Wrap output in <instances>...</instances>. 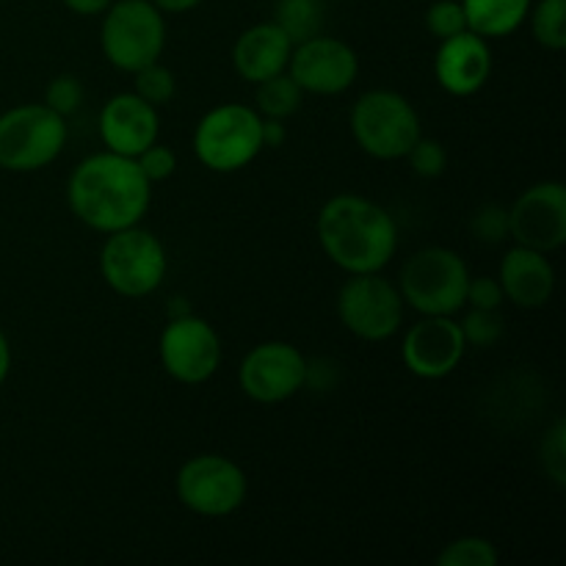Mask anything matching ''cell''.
<instances>
[{"mask_svg": "<svg viewBox=\"0 0 566 566\" xmlns=\"http://www.w3.org/2000/svg\"><path fill=\"white\" fill-rule=\"evenodd\" d=\"M440 566H495L497 564V547L484 536H462L442 547L437 556Z\"/></svg>", "mask_w": 566, "mask_h": 566, "instance_id": "cell-24", "label": "cell"}, {"mask_svg": "<svg viewBox=\"0 0 566 566\" xmlns=\"http://www.w3.org/2000/svg\"><path fill=\"white\" fill-rule=\"evenodd\" d=\"M468 17V31L484 39L512 36L534 6V0H459Z\"/></svg>", "mask_w": 566, "mask_h": 566, "instance_id": "cell-20", "label": "cell"}, {"mask_svg": "<svg viewBox=\"0 0 566 566\" xmlns=\"http://www.w3.org/2000/svg\"><path fill=\"white\" fill-rule=\"evenodd\" d=\"M542 462H545L547 475L556 481L558 486H564L566 481V426L564 420H558L545 437V446H542Z\"/></svg>", "mask_w": 566, "mask_h": 566, "instance_id": "cell-31", "label": "cell"}, {"mask_svg": "<svg viewBox=\"0 0 566 566\" xmlns=\"http://www.w3.org/2000/svg\"><path fill=\"white\" fill-rule=\"evenodd\" d=\"M138 169L144 171V177H147L149 182H164L169 180L171 175H175L177 169V155L171 153L166 144H149L147 149H144L142 155L136 158Z\"/></svg>", "mask_w": 566, "mask_h": 566, "instance_id": "cell-32", "label": "cell"}, {"mask_svg": "<svg viewBox=\"0 0 566 566\" xmlns=\"http://www.w3.org/2000/svg\"><path fill=\"white\" fill-rule=\"evenodd\" d=\"M352 133L365 155L376 160H401L423 136L420 116L403 94L390 88L365 92L352 108Z\"/></svg>", "mask_w": 566, "mask_h": 566, "instance_id": "cell-6", "label": "cell"}, {"mask_svg": "<svg viewBox=\"0 0 566 566\" xmlns=\"http://www.w3.org/2000/svg\"><path fill=\"white\" fill-rule=\"evenodd\" d=\"M473 232L484 243H501L509 238V208L501 205H484L473 216Z\"/></svg>", "mask_w": 566, "mask_h": 566, "instance_id": "cell-30", "label": "cell"}, {"mask_svg": "<svg viewBox=\"0 0 566 566\" xmlns=\"http://www.w3.org/2000/svg\"><path fill=\"white\" fill-rule=\"evenodd\" d=\"M293 42L276 22H258L235 39L232 66L249 83H260L287 70Z\"/></svg>", "mask_w": 566, "mask_h": 566, "instance_id": "cell-19", "label": "cell"}, {"mask_svg": "<svg viewBox=\"0 0 566 566\" xmlns=\"http://www.w3.org/2000/svg\"><path fill=\"white\" fill-rule=\"evenodd\" d=\"M307 359L296 346L269 340L254 346L243 357L238 379L241 390L258 403H282L307 385Z\"/></svg>", "mask_w": 566, "mask_h": 566, "instance_id": "cell-13", "label": "cell"}, {"mask_svg": "<svg viewBox=\"0 0 566 566\" xmlns=\"http://www.w3.org/2000/svg\"><path fill=\"white\" fill-rule=\"evenodd\" d=\"M464 304H470V307H479V310H501V304H503L501 282L492 280V276H470Z\"/></svg>", "mask_w": 566, "mask_h": 566, "instance_id": "cell-33", "label": "cell"}, {"mask_svg": "<svg viewBox=\"0 0 566 566\" xmlns=\"http://www.w3.org/2000/svg\"><path fill=\"white\" fill-rule=\"evenodd\" d=\"M426 31L434 39H440V42L468 31V17H464L462 3L459 0H434L426 9Z\"/></svg>", "mask_w": 566, "mask_h": 566, "instance_id": "cell-27", "label": "cell"}, {"mask_svg": "<svg viewBox=\"0 0 566 566\" xmlns=\"http://www.w3.org/2000/svg\"><path fill=\"white\" fill-rule=\"evenodd\" d=\"M407 160L415 175L426 177V180H434V177H440L448 169L446 147L440 142H434V138L420 136L407 153Z\"/></svg>", "mask_w": 566, "mask_h": 566, "instance_id": "cell-28", "label": "cell"}, {"mask_svg": "<svg viewBox=\"0 0 566 566\" xmlns=\"http://www.w3.org/2000/svg\"><path fill=\"white\" fill-rule=\"evenodd\" d=\"M66 144V119L44 103L0 114V169L28 175L53 164Z\"/></svg>", "mask_w": 566, "mask_h": 566, "instance_id": "cell-8", "label": "cell"}, {"mask_svg": "<svg viewBox=\"0 0 566 566\" xmlns=\"http://www.w3.org/2000/svg\"><path fill=\"white\" fill-rule=\"evenodd\" d=\"M133 77H136V81H133V92L142 99H147L149 105H155V108L171 103V97H175L177 92L175 75H171V70H166L160 61L142 66L138 72H133Z\"/></svg>", "mask_w": 566, "mask_h": 566, "instance_id": "cell-25", "label": "cell"}, {"mask_svg": "<svg viewBox=\"0 0 566 566\" xmlns=\"http://www.w3.org/2000/svg\"><path fill=\"white\" fill-rule=\"evenodd\" d=\"M403 298L398 285L374 274H348L346 285L337 293V318L354 337L381 343L396 335L403 324Z\"/></svg>", "mask_w": 566, "mask_h": 566, "instance_id": "cell-9", "label": "cell"}, {"mask_svg": "<svg viewBox=\"0 0 566 566\" xmlns=\"http://www.w3.org/2000/svg\"><path fill=\"white\" fill-rule=\"evenodd\" d=\"M271 22H276L293 44L307 42L324 31V0H276Z\"/></svg>", "mask_w": 566, "mask_h": 566, "instance_id": "cell-21", "label": "cell"}, {"mask_svg": "<svg viewBox=\"0 0 566 566\" xmlns=\"http://www.w3.org/2000/svg\"><path fill=\"white\" fill-rule=\"evenodd\" d=\"M468 352L462 326L453 315H420L418 324L403 335L401 359L418 379H446L462 363Z\"/></svg>", "mask_w": 566, "mask_h": 566, "instance_id": "cell-15", "label": "cell"}, {"mask_svg": "<svg viewBox=\"0 0 566 566\" xmlns=\"http://www.w3.org/2000/svg\"><path fill=\"white\" fill-rule=\"evenodd\" d=\"M258 86V94H254V111H258L263 119H282L285 122L287 116L296 114L302 108V97L304 92L296 86L287 72H280L274 77H265V81L254 83Z\"/></svg>", "mask_w": 566, "mask_h": 566, "instance_id": "cell-22", "label": "cell"}, {"mask_svg": "<svg viewBox=\"0 0 566 566\" xmlns=\"http://www.w3.org/2000/svg\"><path fill=\"white\" fill-rule=\"evenodd\" d=\"M199 164L219 175L241 171L263 153V116L249 105H216L193 130Z\"/></svg>", "mask_w": 566, "mask_h": 566, "instance_id": "cell-4", "label": "cell"}, {"mask_svg": "<svg viewBox=\"0 0 566 566\" xmlns=\"http://www.w3.org/2000/svg\"><path fill=\"white\" fill-rule=\"evenodd\" d=\"M459 326H462L468 346L490 348V346H495L503 335V318L497 310L470 307V313L464 315V321Z\"/></svg>", "mask_w": 566, "mask_h": 566, "instance_id": "cell-26", "label": "cell"}, {"mask_svg": "<svg viewBox=\"0 0 566 566\" xmlns=\"http://www.w3.org/2000/svg\"><path fill=\"white\" fill-rule=\"evenodd\" d=\"M285 72L304 94L332 97V94H343L354 86L359 75V59L346 42L318 33L307 42L293 44Z\"/></svg>", "mask_w": 566, "mask_h": 566, "instance_id": "cell-14", "label": "cell"}, {"mask_svg": "<svg viewBox=\"0 0 566 566\" xmlns=\"http://www.w3.org/2000/svg\"><path fill=\"white\" fill-rule=\"evenodd\" d=\"M111 3H114V0H64L66 9L75 11V14H81V17L103 14Z\"/></svg>", "mask_w": 566, "mask_h": 566, "instance_id": "cell-35", "label": "cell"}, {"mask_svg": "<svg viewBox=\"0 0 566 566\" xmlns=\"http://www.w3.org/2000/svg\"><path fill=\"white\" fill-rule=\"evenodd\" d=\"M247 475L232 459L199 453L177 473V497L199 517H227L247 501Z\"/></svg>", "mask_w": 566, "mask_h": 566, "instance_id": "cell-10", "label": "cell"}, {"mask_svg": "<svg viewBox=\"0 0 566 566\" xmlns=\"http://www.w3.org/2000/svg\"><path fill=\"white\" fill-rule=\"evenodd\" d=\"M534 39L547 50L566 48V0H539L528 11Z\"/></svg>", "mask_w": 566, "mask_h": 566, "instance_id": "cell-23", "label": "cell"}, {"mask_svg": "<svg viewBox=\"0 0 566 566\" xmlns=\"http://www.w3.org/2000/svg\"><path fill=\"white\" fill-rule=\"evenodd\" d=\"M99 271L114 293L125 298H144L164 285L169 258L160 238L136 224L105 238L99 249Z\"/></svg>", "mask_w": 566, "mask_h": 566, "instance_id": "cell-7", "label": "cell"}, {"mask_svg": "<svg viewBox=\"0 0 566 566\" xmlns=\"http://www.w3.org/2000/svg\"><path fill=\"white\" fill-rule=\"evenodd\" d=\"M160 365L180 385H202L219 370V332L193 313L171 315L158 340Z\"/></svg>", "mask_w": 566, "mask_h": 566, "instance_id": "cell-11", "label": "cell"}, {"mask_svg": "<svg viewBox=\"0 0 566 566\" xmlns=\"http://www.w3.org/2000/svg\"><path fill=\"white\" fill-rule=\"evenodd\" d=\"M83 103V86L75 75H59L48 83V92H44V105L50 111H55L59 116H70L81 108Z\"/></svg>", "mask_w": 566, "mask_h": 566, "instance_id": "cell-29", "label": "cell"}, {"mask_svg": "<svg viewBox=\"0 0 566 566\" xmlns=\"http://www.w3.org/2000/svg\"><path fill=\"white\" fill-rule=\"evenodd\" d=\"M66 202L88 230L111 235L144 219L153 202V182L138 169L136 158L105 149L75 166L66 182Z\"/></svg>", "mask_w": 566, "mask_h": 566, "instance_id": "cell-1", "label": "cell"}, {"mask_svg": "<svg viewBox=\"0 0 566 566\" xmlns=\"http://www.w3.org/2000/svg\"><path fill=\"white\" fill-rule=\"evenodd\" d=\"M509 238L536 252H556L566 241V188L558 180L525 188L509 208Z\"/></svg>", "mask_w": 566, "mask_h": 566, "instance_id": "cell-12", "label": "cell"}, {"mask_svg": "<svg viewBox=\"0 0 566 566\" xmlns=\"http://www.w3.org/2000/svg\"><path fill=\"white\" fill-rule=\"evenodd\" d=\"M164 14H186V11L197 9L202 0H153Z\"/></svg>", "mask_w": 566, "mask_h": 566, "instance_id": "cell-36", "label": "cell"}, {"mask_svg": "<svg viewBox=\"0 0 566 566\" xmlns=\"http://www.w3.org/2000/svg\"><path fill=\"white\" fill-rule=\"evenodd\" d=\"M9 370H11V346L6 340L3 329H0V385L9 379Z\"/></svg>", "mask_w": 566, "mask_h": 566, "instance_id": "cell-37", "label": "cell"}, {"mask_svg": "<svg viewBox=\"0 0 566 566\" xmlns=\"http://www.w3.org/2000/svg\"><path fill=\"white\" fill-rule=\"evenodd\" d=\"M287 138L285 122L282 119H263V149L282 147Z\"/></svg>", "mask_w": 566, "mask_h": 566, "instance_id": "cell-34", "label": "cell"}, {"mask_svg": "<svg viewBox=\"0 0 566 566\" xmlns=\"http://www.w3.org/2000/svg\"><path fill=\"white\" fill-rule=\"evenodd\" d=\"M99 48L122 72H138L164 55L166 14L153 0H114L103 11Z\"/></svg>", "mask_w": 566, "mask_h": 566, "instance_id": "cell-5", "label": "cell"}, {"mask_svg": "<svg viewBox=\"0 0 566 566\" xmlns=\"http://www.w3.org/2000/svg\"><path fill=\"white\" fill-rule=\"evenodd\" d=\"M470 271L462 254L448 247H426L403 263L398 291L420 315H457L468 296Z\"/></svg>", "mask_w": 566, "mask_h": 566, "instance_id": "cell-3", "label": "cell"}, {"mask_svg": "<svg viewBox=\"0 0 566 566\" xmlns=\"http://www.w3.org/2000/svg\"><path fill=\"white\" fill-rule=\"evenodd\" d=\"M158 108L136 92H122L103 105L99 114V138L105 149L125 158H138L149 144L158 142Z\"/></svg>", "mask_w": 566, "mask_h": 566, "instance_id": "cell-16", "label": "cell"}, {"mask_svg": "<svg viewBox=\"0 0 566 566\" xmlns=\"http://www.w3.org/2000/svg\"><path fill=\"white\" fill-rule=\"evenodd\" d=\"M318 241L326 258L346 274H374L398 249L396 219L374 199L357 193L332 197L318 213Z\"/></svg>", "mask_w": 566, "mask_h": 566, "instance_id": "cell-2", "label": "cell"}, {"mask_svg": "<svg viewBox=\"0 0 566 566\" xmlns=\"http://www.w3.org/2000/svg\"><path fill=\"white\" fill-rule=\"evenodd\" d=\"M503 298L523 310H539L551 302L556 287V271L545 252L528 247H512L501 260Z\"/></svg>", "mask_w": 566, "mask_h": 566, "instance_id": "cell-18", "label": "cell"}, {"mask_svg": "<svg viewBox=\"0 0 566 566\" xmlns=\"http://www.w3.org/2000/svg\"><path fill=\"white\" fill-rule=\"evenodd\" d=\"M492 75L490 39L473 31L442 39L434 55V77L453 97H470L481 92Z\"/></svg>", "mask_w": 566, "mask_h": 566, "instance_id": "cell-17", "label": "cell"}]
</instances>
